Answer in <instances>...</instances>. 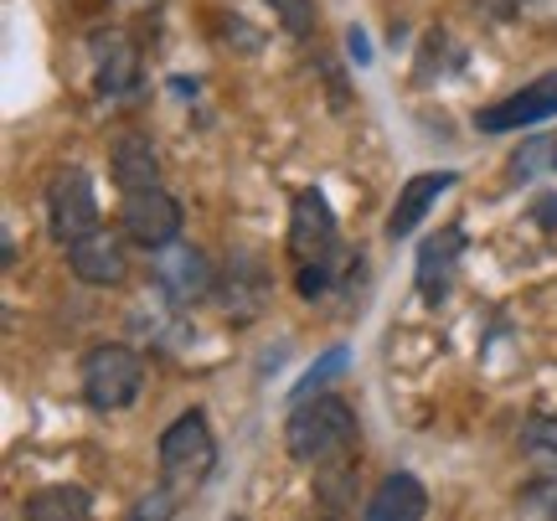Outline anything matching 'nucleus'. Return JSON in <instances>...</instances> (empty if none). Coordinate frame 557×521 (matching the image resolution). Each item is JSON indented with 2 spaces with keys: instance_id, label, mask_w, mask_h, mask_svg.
I'll return each mask as SVG.
<instances>
[{
  "instance_id": "obj_20",
  "label": "nucleus",
  "mask_w": 557,
  "mask_h": 521,
  "mask_svg": "<svg viewBox=\"0 0 557 521\" xmlns=\"http://www.w3.org/2000/svg\"><path fill=\"white\" fill-rule=\"evenodd\" d=\"M176 501H181L176 491H165V485H160V491H150V496H139L124 521H171L176 517Z\"/></svg>"
},
{
  "instance_id": "obj_3",
  "label": "nucleus",
  "mask_w": 557,
  "mask_h": 521,
  "mask_svg": "<svg viewBox=\"0 0 557 521\" xmlns=\"http://www.w3.org/2000/svg\"><path fill=\"white\" fill-rule=\"evenodd\" d=\"M139 382H145V361H139V351H129L120 342H103L83 357V398L99 413L129 408L139 398Z\"/></svg>"
},
{
  "instance_id": "obj_24",
  "label": "nucleus",
  "mask_w": 557,
  "mask_h": 521,
  "mask_svg": "<svg viewBox=\"0 0 557 521\" xmlns=\"http://www.w3.org/2000/svg\"><path fill=\"white\" fill-rule=\"evenodd\" d=\"M346 52H351L357 62H372V41H367V32H361V26H351V32H346Z\"/></svg>"
},
{
  "instance_id": "obj_13",
  "label": "nucleus",
  "mask_w": 557,
  "mask_h": 521,
  "mask_svg": "<svg viewBox=\"0 0 557 521\" xmlns=\"http://www.w3.org/2000/svg\"><path fill=\"white\" fill-rule=\"evenodd\" d=\"M449 186H455V171H423V176L408 181L398 191V207L387 212V238H408L418 222H423V212H429Z\"/></svg>"
},
{
  "instance_id": "obj_11",
  "label": "nucleus",
  "mask_w": 557,
  "mask_h": 521,
  "mask_svg": "<svg viewBox=\"0 0 557 521\" xmlns=\"http://www.w3.org/2000/svg\"><path fill=\"white\" fill-rule=\"evenodd\" d=\"M94 67H99L103 94L120 99L139 83V47L124 32H94Z\"/></svg>"
},
{
  "instance_id": "obj_7",
  "label": "nucleus",
  "mask_w": 557,
  "mask_h": 521,
  "mask_svg": "<svg viewBox=\"0 0 557 521\" xmlns=\"http://www.w3.org/2000/svg\"><path fill=\"white\" fill-rule=\"evenodd\" d=\"M542 120H557V73H542V78L527 83L521 94L480 109L475 129L480 135H506V129H527V124H542Z\"/></svg>"
},
{
  "instance_id": "obj_26",
  "label": "nucleus",
  "mask_w": 557,
  "mask_h": 521,
  "mask_svg": "<svg viewBox=\"0 0 557 521\" xmlns=\"http://www.w3.org/2000/svg\"><path fill=\"white\" fill-rule=\"evenodd\" d=\"M521 11H527V16L553 21V16H557V0H521Z\"/></svg>"
},
{
  "instance_id": "obj_25",
  "label": "nucleus",
  "mask_w": 557,
  "mask_h": 521,
  "mask_svg": "<svg viewBox=\"0 0 557 521\" xmlns=\"http://www.w3.org/2000/svg\"><path fill=\"white\" fill-rule=\"evenodd\" d=\"M485 16H496V21H506V16H521V0H475Z\"/></svg>"
},
{
  "instance_id": "obj_14",
  "label": "nucleus",
  "mask_w": 557,
  "mask_h": 521,
  "mask_svg": "<svg viewBox=\"0 0 557 521\" xmlns=\"http://www.w3.org/2000/svg\"><path fill=\"white\" fill-rule=\"evenodd\" d=\"M109 161H114V181L124 186V197H135V191H156L160 161H156V145L145 140V135H120L114 150H109Z\"/></svg>"
},
{
  "instance_id": "obj_27",
  "label": "nucleus",
  "mask_w": 557,
  "mask_h": 521,
  "mask_svg": "<svg viewBox=\"0 0 557 521\" xmlns=\"http://www.w3.org/2000/svg\"><path fill=\"white\" fill-rule=\"evenodd\" d=\"M114 5H129V11H156V5H165V0H114Z\"/></svg>"
},
{
  "instance_id": "obj_17",
  "label": "nucleus",
  "mask_w": 557,
  "mask_h": 521,
  "mask_svg": "<svg viewBox=\"0 0 557 521\" xmlns=\"http://www.w3.org/2000/svg\"><path fill=\"white\" fill-rule=\"evenodd\" d=\"M521 449L557 464V413H537V419L521 423Z\"/></svg>"
},
{
  "instance_id": "obj_8",
  "label": "nucleus",
  "mask_w": 557,
  "mask_h": 521,
  "mask_svg": "<svg viewBox=\"0 0 557 521\" xmlns=\"http://www.w3.org/2000/svg\"><path fill=\"white\" fill-rule=\"evenodd\" d=\"M156 284L160 295L171 305H197L212 295V263H207V253L201 248H191V243H171V248H160L156 253Z\"/></svg>"
},
{
  "instance_id": "obj_10",
  "label": "nucleus",
  "mask_w": 557,
  "mask_h": 521,
  "mask_svg": "<svg viewBox=\"0 0 557 521\" xmlns=\"http://www.w3.org/2000/svg\"><path fill=\"white\" fill-rule=\"evenodd\" d=\"M459 253H465V233L459 227H444V233H434L418 248V295H423V305H444Z\"/></svg>"
},
{
  "instance_id": "obj_15",
  "label": "nucleus",
  "mask_w": 557,
  "mask_h": 521,
  "mask_svg": "<svg viewBox=\"0 0 557 521\" xmlns=\"http://www.w3.org/2000/svg\"><path fill=\"white\" fill-rule=\"evenodd\" d=\"M94 501H88V491L78 485H41L26 496L21 506V521H88Z\"/></svg>"
},
{
  "instance_id": "obj_2",
  "label": "nucleus",
  "mask_w": 557,
  "mask_h": 521,
  "mask_svg": "<svg viewBox=\"0 0 557 521\" xmlns=\"http://www.w3.org/2000/svg\"><path fill=\"white\" fill-rule=\"evenodd\" d=\"M212 464H218V439H212V429H207L197 408L181 413L160 434V481H165V491H176V496L197 491L212 475Z\"/></svg>"
},
{
  "instance_id": "obj_12",
  "label": "nucleus",
  "mask_w": 557,
  "mask_h": 521,
  "mask_svg": "<svg viewBox=\"0 0 557 521\" xmlns=\"http://www.w3.org/2000/svg\"><path fill=\"white\" fill-rule=\"evenodd\" d=\"M429 511V491L418 475L398 470V475H387V481L372 491V501L361 511V521H423Z\"/></svg>"
},
{
  "instance_id": "obj_23",
  "label": "nucleus",
  "mask_w": 557,
  "mask_h": 521,
  "mask_svg": "<svg viewBox=\"0 0 557 521\" xmlns=\"http://www.w3.org/2000/svg\"><path fill=\"white\" fill-rule=\"evenodd\" d=\"M532 222H537V227H557V191L532 201Z\"/></svg>"
},
{
  "instance_id": "obj_9",
  "label": "nucleus",
  "mask_w": 557,
  "mask_h": 521,
  "mask_svg": "<svg viewBox=\"0 0 557 521\" xmlns=\"http://www.w3.org/2000/svg\"><path fill=\"white\" fill-rule=\"evenodd\" d=\"M67 263H73V274H78L83 284H94V289H114V284H124V274H129V263H124V243L114 238V233H94V238H83L67 248Z\"/></svg>"
},
{
  "instance_id": "obj_22",
  "label": "nucleus",
  "mask_w": 557,
  "mask_h": 521,
  "mask_svg": "<svg viewBox=\"0 0 557 521\" xmlns=\"http://www.w3.org/2000/svg\"><path fill=\"white\" fill-rule=\"evenodd\" d=\"M521 506L532 511V517H553L557 521V481H532L521 491Z\"/></svg>"
},
{
  "instance_id": "obj_5",
  "label": "nucleus",
  "mask_w": 557,
  "mask_h": 521,
  "mask_svg": "<svg viewBox=\"0 0 557 521\" xmlns=\"http://www.w3.org/2000/svg\"><path fill=\"white\" fill-rule=\"evenodd\" d=\"M289 259L295 269H315V263L336 259V212L325 207L315 186L295 197V212H289Z\"/></svg>"
},
{
  "instance_id": "obj_1",
  "label": "nucleus",
  "mask_w": 557,
  "mask_h": 521,
  "mask_svg": "<svg viewBox=\"0 0 557 521\" xmlns=\"http://www.w3.org/2000/svg\"><path fill=\"white\" fill-rule=\"evenodd\" d=\"M357 413L346 398H331V393H315V398L295 402V413L284 423V444L299 464H315V470H336V464H351L357 455Z\"/></svg>"
},
{
  "instance_id": "obj_16",
  "label": "nucleus",
  "mask_w": 557,
  "mask_h": 521,
  "mask_svg": "<svg viewBox=\"0 0 557 521\" xmlns=\"http://www.w3.org/2000/svg\"><path fill=\"white\" fill-rule=\"evenodd\" d=\"M537 171H557V135H537L511 156V181H527Z\"/></svg>"
},
{
  "instance_id": "obj_6",
  "label": "nucleus",
  "mask_w": 557,
  "mask_h": 521,
  "mask_svg": "<svg viewBox=\"0 0 557 521\" xmlns=\"http://www.w3.org/2000/svg\"><path fill=\"white\" fill-rule=\"evenodd\" d=\"M120 227H124V238L139 243L145 253H160V248L181 243V201L165 197L160 186L156 191H135V197H124Z\"/></svg>"
},
{
  "instance_id": "obj_4",
  "label": "nucleus",
  "mask_w": 557,
  "mask_h": 521,
  "mask_svg": "<svg viewBox=\"0 0 557 521\" xmlns=\"http://www.w3.org/2000/svg\"><path fill=\"white\" fill-rule=\"evenodd\" d=\"M47 227L62 248L99 233V201H94V181L83 165H58L47 176Z\"/></svg>"
},
{
  "instance_id": "obj_18",
  "label": "nucleus",
  "mask_w": 557,
  "mask_h": 521,
  "mask_svg": "<svg viewBox=\"0 0 557 521\" xmlns=\"http://www.w3.org/2000/svg\"><path fill=\"white\" fill-rule=\"evenodd\" d=\"M346 361H351V351H346V346H331V351H325V357H320L315 367H310V372H305V377L295 382V402H305V398H310V393H315L320 382L341 377V372H346Z\"/></svg>"
},
{
  "instance_id": "obj_21",
  "label": "nucleus",
  "mask_w": 557,
  "mask_h": 521,
  "mask_svg": "<svg viewBox=\"0 0 557 521\" xmlns=\"http://www.w3.org/2000/svg\"><path fill=\"white\" fill-rule=\"evenodd\" d=\"M434 62L444 67V62H459V52L449 47V37L444 32H429V41H423V58H418V83H434Z\"/></svg>"
},
{
  "instance_id": "obj_19",
  "label": "nucleus",
  "mask_w": 557,
  "mask_h": 521,
  "mask_svg": "<svg viewBox=\"0 0 557 521\" xmlns=\"http://www.w3.org/2000/svg\"><path fill=\"white\" fill-rule=\"evenodd\" d=\"M269 11H274V16L284 21V32L299 41L315 32V0H269Z\"/></svg>"
}]
</instances>
